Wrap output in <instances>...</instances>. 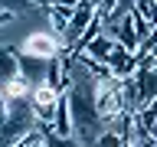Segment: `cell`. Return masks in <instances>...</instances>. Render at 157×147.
Instances as JSON below:
<instances>
[{"label":"cell","instance_id":"3","mask_svg":"<svg viewBox=\"0 0 157 147\" xmlns=\"http://www.w3.org/2000/svg\"><path fill=\"white\" fill-rule=\"evenodd\" d=\"M98 13V7H95V0H78L75 7H72V13H69V23H66V29H62V39H66V46L72 49L75 46V39L82 36V29L92 23V17Z\"/></svg>","mask_w":157,"mask_h":147},{"label":"cell","instance_id":"6","mask_svg":"<svg viewBox=\"0 0 157 147\" xmlns=\"http://www.w3.org/2000/svg\"><path fill=\"white\" fill-rule=\"evenodd\" d=\"M20 75V59H17V49L10 43H0V82Z\"/></svg>","mask_w":157,"mask_h":147},{"label":"cell","instance_id":"7","mask_svg":"<svg viewBox=\"0 0 157 147\" xmlns=\"http://www.w3.org/2000/svg\"><path fill=\"white\" fill-rule=\"evenodd\" d=\"M121 144H124V134H121V131H115V127H101V131L92 137L88 147H121Z\"/></svg>","mask_w":157,"mask_h":147},{"label":"cell","instance_id":"1","mask_svg":"<svg viewBox=\"0 0 157 147\" xmlns=\"http://www.w3.org/2000/svg\"><path fill=\"white\" fill-rule=\"evenodd\" d=\"M13 49H17V56L49 62L52 56H59V52L69 49V46H66V39H62V33H56L52 26H33L13 43Z\"/></svg>","mask_w":157,"mask_h":147},{"label":"cell","instance_id":"4","mask_svg":"<svg viewBox=\"0 0 157 147\" xmlns=\"http://www.w3.org/2000/svg\"><path fill=\"white\" fill-rule=\"evenodd\" d=\"M115 46H118V43L111 39V33H108V29H101L98 36H92V39L85 43V46H82V49H75V52H85V56H92L95 62H101V66H105Z\"/></svg>","mask_w":157,"mask_h":147},{"label":"cell","instance_id":"2","mask_svg":"<svg viewBox=\"0 0 157 147\" xmlns=\"http://www.w3.org/2000/svg\"><path fill=\"white\" fill-rule=\"evenodd\" d=\"M59 101V88L49 82V78H39V82H33L29 85V98L26 105L33 108V115H36L39 127H49V118H52V108H56Z\"/></svg>","mask_w":157,"mask_h":147},{"label":"cell","instance_id":"5","mask_svg":"<svg viewBox=\"0 0 157 147\" xmlns=\"http://www.w3.org/2000/svg\"><path fill=\"white\" fill-rule=\"evenodd\" d=\"M29 85H33V82H26L23 75H13V78H7V82H0V95L7 98V101H13V105H20V101L29 98Z\"/></svg>","mask_w":157,"mask_h":147},{"label":"cell","instance_id":"8","mask_svg":"<svg viewBox=\"0 0 157 147\" xmlns=\"http://www.w3.org/2000/svg\"><path fill=\"white\" fill-rule=\"evenodd\" d=\"M134 13L144 20H154L157 17V0H134Z\"/></svg>","mask_w":157,"mask_h":147}]
</instances>
